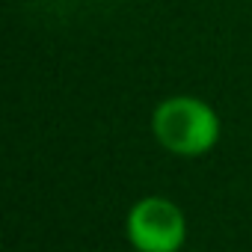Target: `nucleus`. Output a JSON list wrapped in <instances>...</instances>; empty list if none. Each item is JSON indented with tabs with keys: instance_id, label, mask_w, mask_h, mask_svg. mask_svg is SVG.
<instances>
[{
	"instance_id": "obj_1",
	"label": "nucleus",
	"mask_w": 252,
	"mask_h": 252,
	"mask_svg": "<svg viewBox=\"0 0 252 252\" xmlns=\"http://www.w3.org/2000/svg\"><path fill=\"white\" fill-rule=\"evenodd\" d=\"M152 134L158 146L175 158H202L220 143L222 125L205 98L172 95L155 107Z\"/></svg>"
},
{
	"instance_id": "obj_2",
	"label": "nucleus",
	"mask_w": 252,
	"mask_h": 252,
	"mask_svg": "<svg viewBox=\"0 0 252 252\" xmlns=\"http://www.w3.org/2000/svg\"><path fill=\"white\" fill-rule=\"evenodd\" d=\"M125 234L137 252H181L187 217L166 196H143L125 217Z\"/></svg>"
}]
</instances>
